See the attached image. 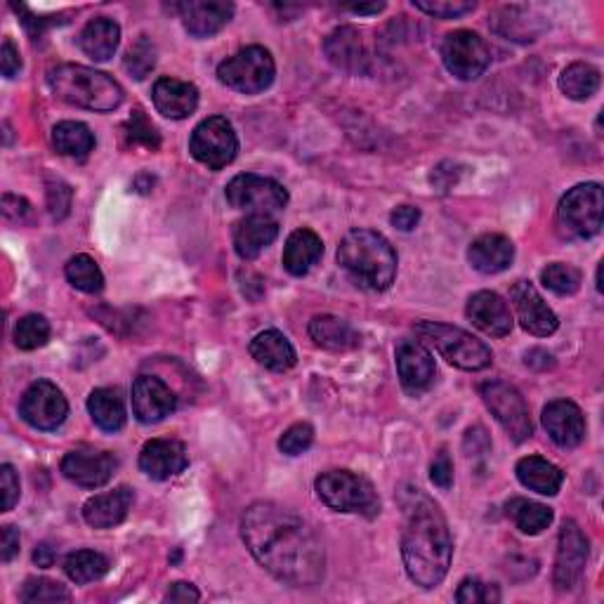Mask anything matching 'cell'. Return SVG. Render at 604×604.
Here are the masks:
<instances>
[{"label": "cell", "instance_id": "obj_1", "mask_svg": "<svg viewBox=\"0 0 604 604\" xmlns=\"http://www.w3.org/2000/svg\"><path fill=\"white\" fill-rule=\"evenodd\" d=\"M241 539L257 565L291 588H312L324 581L326 551L314 529L289 508L261 500L241 517Z\"/></svg>", "mask_w": 604, "mask_h": 604}, {"label": "cell", "instance_id": "obj_2", "mask_svg": "<svg viewBox=\"0 0 604 604\" xmlns=\"http://www.w3.org/2000/svg\"><path fill=\"white\" fill-rule=\"evenodd\" d=\"M404 508V531H401V559L409 579L425 588L439 585L447 579L454 555V541L447 520L437 503L421 488L401 494Z\"/></svg>", "mask_w": 604, "mask_h": 604}, {"label": "cell", "instance_id": "obj_3", "mask_svg": "<svg viewBox=\"0 0 604 604\" xmlns=\"http://www.w3.org/2000/svg\"><path fill=\"white\" fill-rule=\"evenodd\" d=\"M338 265L359 289L383 293L397 277V253L392 243L373 229H352L338 246Z\"/></svg>", "mask_w": 604, "mask_h": 604}, {"label": "cell", "instance_id": "obj_4", "mask_svg": "<svg viewBox=\"0 0 604 604\" xmlns=\"http://www.w3.org/2000/svg\"><path fill=\"white\" fill-rule=\"evenodd\" d=\"M48 85L57 99L90 111H113L123 102V88L105 71L83 64H60L48 71Z\"/></svg>", "mask_w": 604, "mask_h": 604}, {"label": "cell", "instance_id": "obj_5", "mask_svg": "<svg viewBox=\"0 0 604 604\" xmlns=\"http://www.w3.org/2000/svg\"><path fill=\"white\" fill-rule=\"evenodd\" d=\"M415 336L421 338L423 345L435 348L456 369L484 371L494 362L492 350L463 328L439 322H421L415 324Z\"/></svg>", "mask_w": 604, "mask_h": 604}, {"label": "cell", "instance_id": "obj_6", "mask_svg": "<svg viewBox=\"0 0 604 604\" xmlns=\"http://www.w3.org/2000/svg\"><path fill=\"white\" fill-rule=\"evenodd\" d=\"M314 488L324 506L336 512H357L364 517H376L380 512V498L376 488L357 472L328 470L316 478Z\"/></svg>", "mask_w": 604, "mask_h": 604}, {"label": "cell", "instance_id": "obj_7", "mask_svg": "<svg viewBox=\"0 0 604 604\" xmlns=\"http://www.w3.org/2000/svg\"><path fill=\"white\" fill-rule=\"evenodd\" d=\"M604 213L602 184L585 182L569 190L557 206V232L569 241H585L600 234Z\"/></svg>", "mask_w": 604, "mask_h": 604}, {"label": "cell", "instance_id": "obj_8", "mask_svg": "<svg viewBox=\"0 0 604 604\" xmlns=\"http://www.w3.org/2000/svg\"><path fill=\"white\" fill-rule=\"evenodd\" d=\"M277 64L275 57L263 46H249L237 55L227 57L218 67V78L227 88H232L241 95H257L265 93L275 83Z\"/></svg>", "mask_w": 604, "mask_h": 604}, {"label": "cell", "instance_id": "obj_9", "mask_svg": "<svg viewBox=\"0 0 604 604\" xmlns=\"http://www.w3.org/2000/svg\"><path fill=\"white\" fill-rule=\"evenodd\" d=\"M480 395L484 399L486 409L494 413V419L500 423L503 430H506L508 437L515 444H522L534 435L529 407L522 392L517 390L515 385L506 380H488L480 387Z\"/></svg>", "mask_w": 604, "mask_h": 604}, {"label": "cell", "instance_id": "obj_10", "mask_svg": "<svg viewBox=\"0 0 604 604\" xmlns=\"http://www.w3.org/2000/svg\"><path fill=\"white\" fill-rule=\"evenodd\" d=\"M227 204L237 210L275 215L289 206V192L277 180L255 176V172H241L225 190Z\"/></svg>", "mask_w": 604, "mask_h": 604}, {"label": "cell", "instance_id": "obj_11", "mask_svg": "<svg viewBox=\"0 0 604 604\" xmlns=\"http://www.w3.org/2000/svg\"><path fill=\"white\" fill-rule=\"evenodd\" d=\"M190 152L201 166L210 170H222L237 158L239 137L234 125L225 117H210L201 121L190 140Z\"/></svg>", "mask_w": 604, "mask_h": 604}, {"label": "cell", "instance_id": "obj_12", "mask_svg": "<svg viewBox=\"0 0 604 604\" xmlns=\"http://www.w3.org/2000/svg\"><path fill=\"white\" fill-rule=\"evenodd\" d=\"M442 62L458 81H478L492 64V50L480 34L460 28L442 40Z\"/></svg>", "mask_w": 604, "mask_h": 604}, {"label": "cell", "instance_id": "obj_13", "mask_svg": "<svg viewBox=\"0 0 604 604\" xmlns=\"http://www.w3.org/2000/svg\"><path fill=\"white\" fill-rule=\"evenodd\" d=\"M20 415L26 425L43 433H52V430L62 427L69 415L67 397L57 385L50 380H36L28 385V390L22 395Z\"/></svg>", "mask_w": 604, "mask_h": 604}, {"label": "cell", "instance_id": "obj_14", "mask_svg": "<svg viewBox=\"0 0 604 604\" xmlns=\"http://www.w3.org/2000/svg\"><path fill=\"white\" fill-rule=\"evenodd\" d=\"M588 565V539L581 527L567 520L559 529L557 555H555V571L553 583L559 593H569L583 579V571Z\"/></svg>", "mask_w": 604, "mask_h": 604}, {"label": "cell", "instance_id": "obj_15", "mask_svg": "<svg viewBox=\"0 0 604 604\" xmlns=\"http://www.w3.org/2000/svg\"><path fill=\"white\" fill-rule=\"evenodd\" d=\"M117 456L109 451H97L90 447L71 449L62 460V474L83 488L105 486L117 470Z\"/></svg>", "mask_w": 604, "mask_h": 604}, {"label": "cell", "instance_id": "obj_16", "mask_svg": "<svg viewBox=\"0 0 604 604\" xmlns=\"http://www.w3.org/2000/svg\"><path fill=\"white\" fill-rule=\"evenodd\" d=\"M395 357H397V373H399L401 387H404L409 395L419 397L433 387L437 366L433 354H430V350L421 340H401L397 345Z\"/></svg>", "mask_w": 604, "mask_h": 604}, {"label": "cell", "instance_id": "obj_17", "mask_svg": "<svg viewBox=\"0 0 604 604\" xmlns=\"http://www.w3.org/2000/svg\"><path fill=\"white\" fill-rule=\"evenodd\" d=\"M510 300L517 314V322L531 336L548 338L553 336L559 322L557 314L548 307V302L541 298V293L534 289V283L529 281H517L510 289Z\"/></svg>", "mask_w": 604, "mask_h": 604}, {"label": "cell", "instance_id": "obj_18", "mask_svg": "<svg viewBox=\"0 0 604 604\" xmlns=\"http://www.w3.org/2000/svg\"><path fill=\"white\" fill-rule=\"evenodd\" d=\"M178 409V397L156 376H140L133 383V413L142 425L166 421Z\"/></svg>", "mask_w": 604, "mask_h": 604}, {"label": "cell", "instance_id": "obj_19", "mask_svg": "<svg viewBox=\"0 0 604 604\" xmlns=\"http://www.w3.org/2000/svg\"><path fill=\"white\" fill-rule=\"evenodd\" d=\"M186 466H190V456L178 439H152L140 451V470L156 482L178 478Z\"/></svg>", "mask_w": 604, "mask_h": 604}, {"label": "cell", "instance_id": "obj_20", "mask_svg": "<svg viewBox=\"0 0 604 604\" xmlns=\"http://www.w3.org/2000/svg\"><path fill=\"white\" fill-rule=\"evenodd\" d=\"M186 34L194 38H210L234 17V5L225 0H186L178 5Z\"/></svg>", "mask_w": 604, "mask_h": 604}, {"label": "cell", "instance_id": "obj_21", "mask_svg": "<svg viewBox=\"0 0 604 604\" xmlns=\"http://www.w3.org/2000/svg\"><path fill=\"white\" fill-rule=\"evenodd\" d=\"M543 427L548 430L551 439L563 449L579 447L585 437V415L569 399H555L543 409Z\"/></svg>", "mask_w": 604, "mask_h": 604}, {"label": "cell", "instance_id": "obj_22", "mask_svg": "<svg viewBox=\"0 0 604 604\" xmlns=\"http://www.w3.org/2000/svg\"><path fill=\"white\" fill-rule=\"evenodd\" d=\"M466 316L472 326H478L486 336L503 338L512 330V312L508 302L494 291H480L470 295Z\"/></svg>", "mask_w": 604, "mask_h": 604}, {"label": "cell", "instance_id": "obj_23", "mask_svg": "<svg viewBox=\"0 0 604 604\" xmlns=\"http://www.w3.org/2000/svg\"><path fill=\"white\" fill-rule=\"evenodd\" d=\"M152 99L156 111L166 119L172 121H182L186 117H192L198 107V90L194 83H186L180 78H170L164 76L154 83Z\"/></svg>", "mask_w": 604, "mask_h": 604}, {"label": "cell", "instance_id": "obj_24", "mask_svg": "<svg viewBox=\"0 0 604 604\" xmlns=\"http://www.w3.org/2000/svg\"><path fill=\"white\" fill-rule=\"evenodd\" d=\"M279 237V222L271 215L249 213L234 227V251L241 261H255Z\"/></svg>", "mask_w": 604, "mask_h": 604}, {"label": "cell", "instance_id": "obj_25", "mask_svg": "<svg viewBox=\"0 0 604 604\" xmlns=\"http://www.w3.org/2000/svg\"><path fill=\"white\" fill-rule=\"evenodd\" d=\"M133 503H135L133 488L119 486L113 488V492L97 494L85 500L83 520L93 529H113L119 527L128 517V512L133 510Z\"/></svg>", "mask_w": 604, "mask_h": 604}, {"label": "cell", "instance_id": "obj_26", "mask_svg": "<svg viewBox=\"0 0 604 604\" xmlns=\"http://www.w3.org/2000/svg\"><path fill=\"white\" fill-rule=\"evenodd\" d=\"M324 50L328 62L342 71H348V74H362V71H366L369 52L364 46V38L352 26L336 28V32L326 38Z\"/></svg>", "mask_w": 604, "mask_h": 604}, {"label": "cell", "instance_id": "obj_27", "mask_svg": "<svg viewBox=\"0 0 604 604\" xmlns=\"http://www.w3.org/2000/svg\"><path fill=\"white\" fill-rule=\"evenodd\" d=\"M515 261V246L508 237L503 234H482L470 243L468 263L480 275H500Z\"/></svg>", "mask_w": 604, "mask_h": 604}, {"label": "cell", "instance_id": "obj_28", "mask_svg": "<svg viewBox=\"0 0 604 604\" xmlns=\"http://www.w3.org/2000/svg\"><path fill=\"white\" fill-rule=\"evenodd\" d=\"M307 330L310 338L328 352H352L362 345L359 330L336 314H316Z\"/></svg>", "mask_w": 604, "mask_h": 604}, {"label": "cell", "instance_id": "obj_29", "mask_svg": "<svg viewBox=\"0 0 604 604\" xmlns=\"http://www.w3.org/2000/svg\"><path fill=\"white\" fill-rule=\"evenodd\" d=\"M322 255H324L322 237L312 232V229L302 227V229H295V232L286 239L281 263L291 277H305L307 271L322 261Z\"/></svg>", "mask_w": 604, "mask_h": 604}, {"label": "cell", "instance_id": "obj_30", "mask_svg": "<svg viewBox=\"0 0 604 604\" xmlns=\"http://www.w3.org/2000/svg\"><path fill=\"white\" fill-rule=\"evenodd\" d=\"M251 357L255 359L257 364L269 369V371H277V373H283L295 366L298 362V354L293 350L291 340L286 338L283 334H279V330H263V334H257L253 340H251Z\"/></svg>", "mask_w": 604, "mask_h": 604}, {"label": "cell", "instance_id": "obj_31", "mask_svg": "<svg viewBox=\"0 0 604 604\" xmlns=\"http://www.w3.org/2000/svg\"><path fill=\"white\" fill-rule=\"evenodd\" d=\"M515 472H517V480L522 482V486L541 496H555L565 482L563 470L541 456L522 458L520 463H517Z\"/></svg>", "mask_w": 604, "mask_h": 604}, {"label": "cell", "instance_id": "obj_32", "mask_svg": "<svg viewBox=\"0 0 604 604\" xmlns=\"http://www.w3.org/2000/svg\"><path fill=\"white\" fill-rule=\"evenodd\" d=\"M119 43H121V26L107 17H97L88 22L78 36L81 50L88 57H93L95 62L111 60L113 52L119 50Z\"/></svg>", "mask_w": 604, "mask_h": 604}, {"label": "cell", "instance_id": "obj_33", "mask_svg": "<svg viewBox=\"0 0 604 604\" xmlns=\"http://www.w3.org/2000/svg\"><path fill=\"white\" fill-rule=\"evenodd\" d=\"M88 413L93 423L105 430V433H119V430L125 425V404L119 390H111V387H99V390H93L88 397Z\"/></svg>", "mask_w": 604, "mask_h": 604}, {"label": "cell", "instance_id": "obj_34", "mask_svg": "<svg viewBox=\"0 0 604 604\" xmlns=\"http://www.w3.org/2000/svg\"><path fill=\"white\" fill-rule=\"evenodd\" d=\"M52 145L62 156L85 161L95 149V135L81 121H62L52 128Z\"/></svg>", "mask_w": 604, "mask_h": 604}, {"label": "cell", "instance_id": "obj_35", "mask_svg": "<svg viewBox=\"0 0 604 604\" xmlns=\"http://www.w3.org/2000/svg\"><path fill=\"white\" fill-rule=\"evenodd\" d=\"M600 88V71L588 62L569 64L563 76H559V90H563L573 102H585Z\"/></svg>", "mask_w": 604, "mask_h": 604}, {"label": "cell", "instance_id": "obj_36", "mask_svg": "<svg viewBox=\"0 0 604 604\" xmlns=\"http://www.w3.org/2000/svg\"><path fill=\"white\" fill-rule=\"evenodd\" d=\"M508 517L515 522V527L522 531V534L536 536V534H541V531L551 527L553 510L536 500L512 498L508 503Z\"/></svg>", "mask_w": 604, "mask_h": 604}, {"label": "cell", "instance_id": "obj_37", "mask_svg": "<svg viewBox=\"0 0 604 604\" xmlns=\"http://www.w3.org/2000/svg\"><path fill=\"white\" fill-rule=\"evenodd\" d=\"M64 571L67 577L78 585L93 583L102 579L109 571V559L102 553H95V551H76L67 555Z\"/></svg>", "mask_w": 604, "mask_h": 604}, {"label": "cell", "instance_id": "obj_38", "mask_svg": "<svg viewBox=\"0 0 604 604\" xmlns=\"http://www.w3.org/2000/svg\"><path fill=\"white\" fill-rule=\"evenodd\" d=\"M64 275H67L69 283L83 293L95 295L105 289L102 269H99V265L93 261V257L85 253L71 257L64 267Z\"/></svg>", "mask_w": 604, "mask_h": 604}, {"label": "cell", "instance_id": "obj_39", "mask_svg": "<svg viewBox=\"0 0 604 604\" xmlns=\"http://www.w3.org/2000/svg\"><path fill=\"white\" fill-rule=\"evenodd\" d=\"M50 340V324L43 314H26L14 326V345L20 350L32 352Z\"/></svg>", "mask_w": 604, "mask_h": 604}, {"label": "cell", "instance_id": "obj_40", "mask_svg": "<svg viewBox=\"0 0 604 604\" xmlns=\"http://www.w3.org/2000/svg\"><path fill=\"white\" fill-rule=\"evenodd\" d=\"M541 281L545 289H551L555 295H573L579 293L583 275L581 269L567 263H553L541 271Z\"/></svg>", "mask_w": 604, "mask_h": 604}, {"label": "cell", "instance_id": "obj_41", "mask_svg": "<svg viewBox=\"0 0 604 604\" xmlns=\"http://www.w3.org/2000/svg\"><path fill=\"white\" fill-rule=\"evenodd\" d=\"M123 67L135 81L147 78L156 67V46L152 43V38L140 36L131 46V50L125 52Z\"/></svg>", "mask_w": 604, "mask_h": 604}, {"label": "cell", "instance_id": "obj_42", "mask_svg": "<svg viewBox=\"0 0 604 604\" xmlns=\"http://www.w3.org/2000/svg\"><path fill=\"white\" fill-rule=\"evenodd\" d=\"M20 600L24 604H43V602H71V593L62 583L50 579H28L22 588Z\"/></svg>", "mask_w": 604, "mask_h": 604}, {"label": "cell", "instance_id": "obj_43", "mask_svg": "<svg viewBox=\"0 0 604 604\" xmlns=\"http://www.w3.org/2000/svg\"><path fill=\"white\" fill-rule=\"evenodd\" d=\"M128 142H133V145H145L147 149H158L161 147V137H158L154 123L145 117V111L135 109L133 117L128 119V123L123 125Z\"/></svg>", "mask_w": 604, "mask_h": 604}, {"label": "cell", "instance_id": "obj_44", "mask_svg": "<svg viewBox=\"0 0 604 604\" xmlns=\"http://www.w3.org/2000/svg\"><path fill=\"white\" fill-rule=\"evenodd\" d=\"M413 5L415 10L437 20H456L460 14H468L478 8V3H472V0H413Z\"/></svg>", "mask_w": 604, "mask_h": 604}, {"label": "cell", "instance_id": "obj_45", "mask_svg": "<svg viewBox=\"0 0 604 604\" xmlns=\"http://www.w3.org/2000/svg\"><path fill=\"white\" fill-rule=\"evenodd\" d=\"M456 602H460V604H494V602H500V591L494 583H484L480 579H466L458 585Z\"/></svg>", "mask_w": 604, "mask_h": 604}, {"label": "cell", "instance_id": "obj_46", "mask_svg": "<svg viewBox=\"0 0 604 604\" xmlns=\"http://www.w3.org/2000/svg\"><path fill=\"white\" fill-rule=\"evenodd\" d=\"M312 442H314V427L310 423H295L281 435L279 449L286 456H300L312 447Z\"/></svg>", "mask_w": 604, "mask_h": 604}, {"label": "cell", "instance_id": "obj_47", "mask_svg": "<svg viewBox=\"0 0 604 604\" xmlns=\"http://www.w3.org/2000/svg\"><path fill=\"white\" fill-rule=\"evenodd\" d=\"M71 198H74V192H71V186L67 182H48V210L52 215V220L67 218L71 210Z\"/></svg>", "mask_w": 604, "mask_h": 604}, {"label": "cell", "instance_id": "obj_48", "mask_svg": "<svg viewBox=\"0 0 604 604\" xmlns=\"http://www.w3.org/2000/svg\"><path fill=\"white\" fill-rule=\"evenodd\" d=\"M32 215H34V208H32V204H28L26 198L14 196V194H5L3 196V218L8 222L24 225V222L32 220Z\"/></svg>", "mask_w": 604, "mask_h": 604}, {"label": "cell", "instance_id": "obj_49", "mask_svg": "<svg viewBox=\"0 0 604 604\" xmlns=\"http://www.w3.org/2000/svg\"><path fill=\"white\" fill-rule=\"evenodd\" d=\"M430 480H433L435 486H439L442 492H449L454 484V463L447 451H439V456L433 460L430 466Z\"/></svg>", "mask_w": 604, "mask_h": 604}, {"label": "cell", "instance_id": "obj_50", "mask_svg": "<svg viewBox=\"0 0 604 604\" xmlns=\"http://www.w3.org/2000/svg\"><path fill=\"white\" fill-rule=\"evenodd\" d=\"M0 488H3V512H10L20 500V478L12 466L0 468Z\"/></svg>", "mask_w": 604, "mask_h": 604}, {"label": "cell", "instance_id": "obj_51", "mask_svg": "<svg viewBox=\"0 0 604 604\" xmlns=\"http://www.w3.org/2000/svg\"><path fill=\"white\" fill-rule=\"evenodd\" d=\"M20 543H22V536L17 527L5 524L0 529V563L5 565L12 563V559L20 555Z\"/></svg>", "mask_w": 604, "mask_h": 604}, {"label": "cell", "instance_id": "obj_52", "mask_svg": "<svg viewBox=\"0 0 604 604\" xmlns=\"http://www.w3.org/2000/svg\"><path fill=\"white\" fill-rule=\"evenodd\" d=\"M458 178H460L458 166L451 164V161H444V164H439V166L433 170V176H430V182H433L435 190H439V192H449L454 184H458Z\"/></svg>", "mask_w": 604, "mask_h": 604}, {"label": "cell", "instance_id": "obj_53", "mask_svg": "<svg viewBox=\"0 0 604 604\" xmlns=\"http://www.w3.org/2000/svg\"><path fill=\"white\" fill-rule=\"evenodd\" d=\"M0 69H3L5 78H14L22 71L20 50L14 48V43L10 38H5L3 48H0Z\"/></svg>", "mask_w": 604, "mask_h": 604}, {"label": "cell", "instance_id": "obj_54", "mask_svg": "<svg viewBox=\"0 0 604 604\" xmlns=\"http://www.w3.org/2000/svg\"><path fill=\"white\" fill-rule=\"evenodd\" d=\"M390 222L397 229H401V232H411V229H415V225L421 222V208H415V206H399V208L392 210Z\"/></svg>", "mask_w": 604, "mask_h": 604}, {"label": "cell", "instance_id": "obj_55", "mask_svg": "<svg viewBox=\"0 0 604 604\" xmlns=\"http://www.w3.org/2000/svg\"><path fill=\"white\" fill-rule=\"evenodd\" d=\"M168 602H198L201 595L192 583H172L166 595Z\"/></svg>", "mask_w": 604, "mask_h": 604}, {"label": "cell", "instance_id": "obj_56", "mask_svg": "<svg viewBox=\"0 0 604 604\" xmlns=\"http://www.w3.org/2000/svg\"><path fill=\"white\" fill-rule=\"evenodd\" d=\"M55 559H57V551L52 548L50 543H40L38 548L34 551V563H36L38 567H43V569L52 567V565H55Z\"/></svg>", "mask_w": 604, "mask_h": 604}, {"label": "cell", "instance_id": "obj_57", "mask_svg": "<svg viewBox=\"0 0 604 604\" xmlns=\"http://www.w3.org/2000/svg\"><path fill=\"white\" fill-rule=\"evenodd\" d=\"M524 362H527V366H531V369H536V364L541 362V369L545 371V369H551L555 362H553V357L548 354V352H545V350H531V352H527V359H524Z\"/></svg>", "mask_w": 604, "mask_h": 604}, {"label": "cell", "instance_id": "obj_58", "mask_svg": "<svg viewBox=\"0 0 604 604\" xmlns=\"http://www.w3.org/2000/svg\"><path fill=\"white\" fill-rule=\"evenodd\" d=\"M345 10H350L352 14H378L385 10V3H371V5H348Z\"/></svg>", "mask_w": 604, "mask_h": 604}]
</instances>
